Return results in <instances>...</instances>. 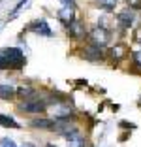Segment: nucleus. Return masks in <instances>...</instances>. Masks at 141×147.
<instances>
[{
	"label": "nucleus",
	"mask_w": 141,
	"mask_h": 147,
	"mask_svg": "<svg viewBox=\"0 0 141 147\" xmlns=\"http://www.w3.org/2000/svg\"><path fill=\"white\" fill-rule=\"evenodd\" d=\"M26 62L25 53L21 47L9 45V47H0V72L6 70H21Z\"/></svg>",
	"instance_id": "1"
},
{
	"label": "nucleus",
	"mask_w": 141,
	"mask_h": 147,
	"mask_svg": "<svg viewBox=\"0 0 141 147\" xmlns=\"http://www.w3.org/2000/svg\"><path fill=\"white\" fill-rule=\"evenodd\" d=\"M19 109L23 113H28V115H40L47 109V100L43 98H30V100H23L19 104Z\"/></svg>",
	"instance_id": "2"
},
{
	"label": "nucleus",
	"mask_w": 141,
	"mask_h": 147,
	"mask_svg": "<svg viewBox=\"0 0 141 147\" xmlns=\"http://www.w3.org/2000/svg\"><path fill=\"white\" fill-rule=\"evenodd\" d=\"M28 28H30L32 32H36V34H40V36H45V38H51V36H53L51 26H49V23H47L43 17H42V19H36V21H32Z\"/></svg>",
	"instance_id": "3"
},
{
	"label": "nucleus",
	"mask_w": 141,
	"mask_h": 147,
	"mask_svg": "<svg viewBox=\"0 0 141 147\" xmlns=\"http://www.w3.org/2000/svg\"><path fill=\"white\" fill-rule=\"evenodd\" d=\"M66 142H68V147H87V142H85V136L79 132V128L72 130L68 136H64Z\"/></svg>",
	"instance_id": "4"
},
{
	"label": "nucleus",
	"mask_w": 141,
	"mask_h": 147,
	"mask_svg": "<svg viewBox=\"0 0 141 147\" xmlns=\"http://www.w3.org/2000/svg\"><path fill=\"white\" fill-rule=\"evenodd\" d=\"M15 96H19L21 100H30V98H38L40 92L38 89H34L30 85H21L19 89H15Z\"/></svg>",
	"instance_id": "5"
},
{
	"label": "nucleus",
	"mask_w": 141,
	"mask_h": 147,
	"mask_svg": "<svg viewBox=\"0 0 141 147\" xmlns=\"http://www.w3.org/2000/svg\"><path fill=\"white\" fill-rule=\"evenodd\" d=\"M30 126L40 128V130H53V126H55V119H47V117H34V119L30 121Z\"/></svg>",
	"instance_id": "6"
},
{
	"label": "nucleus",
	"mask_w": 141,
	"mask_h": 147,
	"mask_svg": "<svg viewBox=\"0 0 141 147\" xmlns=\"http://www.w3.org/2000/svg\"><path fill=\"white\" fill-rule=\"evenodd\" d=\"M73 111V108L70 104H55L53 113H55L56 119H70V113Z\"/></svg>",
	"instance_id": "7"
},
{
	"label": "nucleus",
	"mask_w": 141,
	"mask_h": 147,
	"mask_svg": "<svg viewBox=\"0 0 141 147\" xmlns=\"http://www.w3.org/2000/svg\"><path fill=\"white\" fill-rule=\"evenodd\" d=\"M58 19L62 23H66V25H70L72 21H75V9L70 8V6H62L58 11Z\"/></svg>",
	"instance_id": "8"
},
{
	"label": "nucleus",
	"mask_w": 141,
	"mask_h": 147,
	"mask_svg": "<svg viewBox=\"0 0 141 147\" xmlns=\"http://www.w3.org/2000/svg\"><path fill=\"white\" fill-rule=\"evenodd\" d=\"M92 38H94V45H105L107 40H109V36H107V32L103 30V28H94L92 30Z\"/></svg>",
	"instance_id": "9"
},
{
	"label": "nucleus",
	"mask_w": 141,
	"mask_h": 147,
	"mask_svg": "<svg viewBox=\"0 0 141 147\" xmlns=\"http://www.w3.org/2000/svg\"><path fill=\"white\" fill-rule=\"evenodd\" d=\"M11 98H15V89L11 85L0 83V100H11Z\"/></svg>",
	"instance_id": "10"
},
{
	"label": "nucleus",
	"mask_w": 141,
	"mask_h": 147,
	"mask_svg": "<svg viewBox=\"0 0 141 147\" xmlns=\"http://www.w3.org/2000/svg\"><path fill=\"white\" fill-rule=\"evenodd\" d=\"M0 126H6V128H21V125L13 117L4 115V113H0Z\"/></svg>",
	"instance_id": "11"
},
{
	"label": "nucleus",
	"mask_w": 141,
	"mask_h": 147,
	"mask_svg": "<svg viewBox=\"0 0 141 147\" xmlns=\"http://www.w3.org/2000/svg\"><path fill=\"white\" fill-rule=\"evenodd\" d=\"M119 21H120V25L126 28V26H130V25L134 23V13H132V11H122V13L119 15Z\"/></svg>",
	"instance_id": "12"
},
{
	"label": "nucleus",
	"mask_w": 141,
	"mask_h": 147,
	"mask_svg": "<svg viewBox=\"0 0 141 147\" xmlns=\"http://www.w3.org/2000/svg\"><path fill=\"white\" fill-rule=\"evenodd\" d=\"M68 26V34H72V36H81L83 34V26H81V23H77V21H72L70 25H66Z\"/></svg>",
	"instance_id": "13"
},
{
	"label": "nucleus",
	"mask_w": 141,
	"mask_h": 147,
	"mask_svg": "<svg viewBox=\"0 0 141 147\" xmlns=\"http://www.w3.org/2000/svg\"><path fill=\"white\" fill-rule=\"evenodd\" d=\"M28 2H30V0H19V4H17V6H15V8L11 9V13H9V19H13V17H17V13L21 11V9L25 8V6L28 4Z\"/></svg>",
	"instance_id": "14"
},
{
	"label": "nucleus",
	"mask_w": 141,
	"mask_h": 147,
	"mask_svg": "<svg viewBox=\"0 0 141 147\" xmlns=\"http://www.w3.org/2000/svg\"><path fill=\"white\" fill-rule=\"evenodd\" d=\"M117 4V0H98V6L103 9H113Z\"/></svg>",
	"instance_id": "15"
},
{
	"label": "nucleus",
	"mask_w": 141,
	"mask_h": 147,
	"mask_svg": "<svg viewBox=\"0 0 141 147\" xmlns=\"http://www.w3.org/2000/svg\"><path fill=\"white\" fill-rule=\"evenodd\" d=\"M0 147H19L11 138H2L0 140Z\"/></svg>",
	"instance_id": "16"
},
{
	"label": "nucleus",
	"mask_w": 141,
	"mask_h": 147,
	"mask_svg": "<svg viewBox=\"0 0 141 147\" xmlns=\"http://www.w3.org/2000/svg\"><path fill=\"white\" fill-rule=\"evenodd\" d=\"M60 2H62L64 6H70V8H73V6H75V4H73V0H60Z\"/></svg>",
	"instance_id": "17"
},
{
	"label": "nucleus",
	"mask_w": 141,
	"mask_h": 147,
	"mask_svg": "<svg viewBox=\"0 0 141 147\" xmlns=\"http://www.w3.org/2000/svg\"><path fill=\"white\" fill-rule=\"evenodd\" d=\"M21 147H38V145H36V143H32V142H26V143H23Z\"/></svg>",
	"instance_id": "18"
},
{
	"label": "nucleus",
	"mask_w": 141,
	"mask_h": 147,
	"mask_svg": "<svg viewBox=\"0 0 141 147\" xmlns=\"http://www.w3.org/2000/svg\"><path fill=\"white\" fill-rule=\"evenodd\" d=\"M136 62H137V64H141V51L136 53Z\"/></svg>",
	"instance_id": "19"
},
{
	"label": "nucleus",
	"mask_w": 141,
	"mask_h": 147,
	"mask_svg": "<svg viewBox=\"0 0 141 147\" xmlns=\"http://www.w3.org/2000/svg\"><path fill=\"white\" fill-rule=\"evenodd\" d=\"M47 147H56V145H53V143H49V145H47Z\"/></svg>",
	"instance_id": "20"
}]
</instances>
